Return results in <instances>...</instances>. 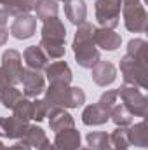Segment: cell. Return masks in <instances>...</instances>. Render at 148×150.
I'll use <instances>...</instances> for the list:
<instances>
[{
	"label": "cell",
	"mask_w": 148,
	"mask_h": 150,
	"mask_svg": "<svg viewBox=\"0 0 148 150\" xmlns=\"http://www.w3.org/2000/svg\"><path fill=\"white\" fill-rule=\"evenodd\" d=\"M110 120V113L106 112L103 107H99L98 103L87 105L82 112V122L85 126H103Z\"/></svg>",
	"instance_id": "ac0fdd59"
},
{
	"label": "cell",
	"mask_w": 148,
	"mask_h": 150,
	"mask_svg": "<svg viewBox=\"0 0 148 150\" xmlns=\"http://www.w3.org/2000/svg\"><path fill=\"white\" fill-rule=\"evenodd\" d=\"M44 101L49 108H78L85 103V93L68 84H49Z\"/></svg>",
	"instance_id": "7a4b0ae2"
},
{
	"label": "cell",
	"mask_w": 148,
	"mask_h": 150,
	"mask_svg": "<svg viewBox=\"0 0 148 150\" xmlns=\"http://www.w3.org/2000/svg\"><path fill=\"white\" fill-rule=\"evenodd\" d=\"M4 150H33L32 147H28L26 143H23V142H19V143H16V145H12V147H5Z\"/></svg>",
	"instance_id": "836d02e7"
},
{
	"label": "cell",
	"mask_w": 148,
	"mask_h": 150,
	"mask_svg": "<svg viewBox=\"0 0 148 150\" xmlns=\"http://www.w3.org/2000/svg\"><path fill=\"white\" fill-rule=\"evenodd\" d=\"M80 142H82L80 131H77L75 127H68L56 133V138L52 143L56 145L58 150H77L80 147Z\"/></svg>",
	"instance_id": "5bb4252c"
},
{
	"label": "cell",
	"mask_w": 148,
	"mask_h": 150,
	"mask_svg": "<svg viewBox=\"0 0 148 150\" xmlns=\"http://www.w3.org/2000/svg\"><path fill=\"white\" fill-rule=\"evenodd\" d=\"M58 2H65V0H58Z\"/></svg>",
	"instance_id": "ab89813d"
},
{
	"label": "cell",
	"mask_w": 148,
	"mask_h": 150,
	"mask_svg": "<svg viewBox=\"0 0 148 150\" xmlns=\"http://www.w3.org/2000/svg\"><path fill=\"white\" fill-rule=\"evenodd\" d=\"M87 147L91 150H111V142L110 134L103 133V131H92L85 136Z\"/></svg>",
	"instance_id": "d4e9b609"
},
{
	"label": "cell",
	"mask_w": 148,
	"mask_h": 150,
	"mask_svg": "<svg viewBox=\"0 0 148 150\" xmlns=\"http://www.w3.org/2000/svg\"><path fill=\"white\" fill-rule=\"evenodd\" d=\"M94 44L105 51H117L122 44V37L108 28H94Z\"/></svg>",
	"instance_id": "4fadbf2b"
},
{
	"label": "cell",
	"mask_w": 148,
	"mask_h": 150,
	"mask_svg": "<svg viewBox=\"0 0 148 150\" xmlns=\"http://www.w3.org/2000/svg\"><path fill=\"white\" fill-rule=\"evenodd\" d=\"M38 150H58V149H56V145H54V143H51V142L47 140V142H45V143H44Z\"/></svg>",
	"instance_id": "d590c367"
},
{
	"label": "cell",
	"mask_w": 148,
	"mask_h": 150,
	"mask_svg": "<svg viewBox=\"0 0 148 150\" xmlns=\"http://www.w3.org/2000/svg\"><path fill=\"white\" fill-rule=\"evenodd\" d=\"M9 38V30L7 28H0V45H4Z\"/></svg>",
	"instance_id": "e575fe53"
},
{
	"label": "cell",
	"mask_w": 148,
	"mask_h": 150,
	"mask_svg": "<svg viewBox=\"0 0 148 150\" xmlns=\"http://www.w3.org/2000/svg\"><path fill=\"white\" fill-rule=\"evenodd\" d=\"M49 107H47V103L44 101V100H38L35 98L33 101H32V119L33 120H37V122H42L47 115H49Z\"/></svg>",
	"instance_id": "4dcf8cb0"
},
{
	"label": "cell",
	"mask_w": 148,
	"mask_h": 150,
	"mask_svg": "<svg viewBox=\"0 0 148 150\" xmlns=\"http://www.w3.org/2000/svg\"><path fill=\"white\" fill-rule=\"evenodd\" d=\"M110 119L113 120V124L117 126V127H129L131 124H132V113L129 112L120 101L111 108V112H110Z\"/></svg>",
	"instance_id": "484cf974"
},
{
	"label": "cell",
	"mask_w": 148,
	"mask_h": 150,
	"mask_svg": "<svg viewBox=\"0 0 148 150\" xmlns=\"http://www.w3.org/2000/svg\"><path fill=\"white\" fill-rule=\"evenodd\" d=\"M127 134H129V143L140 149L148 147V134H147V122L141 120L131 127H127Z\"/></svg>",
	"instance_id": "603a6c76"
},
{
	"label": "cell",
	"mask_w": 148,
	"mask_h": 150,
	"mask_svg": "<svg viewBox=\"0 0 148 150\" xmlns=\"http://www.w3.org/2000/svg\"><path fill=\"white\" fill-rule=\"evenodd\" d=\"M120 74L127 86H136L140 89L147 87V58H138L125 54L120 58Z\"/></svg>",
	"instance_id": "3957f363"
},
{
	"label": "cell",
	"mask_w": 148,
	"mask_h": 150,
	"mask_svg": "<svg viewBox=\"0 0 148 150\" xmlns=\"http://www.w3.org/2000/svg\"><path fill=\"white\" fill-rule=\"evenodd\" d=\"M42 38L65 42V40H66V28H65V23H63L58 16L45 19L44 25H42Z\"/></svg>",
	"instance_id": "2e32d148"
},
{
	"label": "cell",
	"mask_w": 148,
	"mask_h": 150,
	"mask_svg": "<svg viewBox=\"0 0 148 150\" xmlns=\"http://www.w3.org/2000/svg\"><path fill=\"white\" fill-rule=\"evenodd\" d=\"M26 127H28V122H25L14 115L12 117H0V138L21 140Z\"/></svg>",
	"instance_id": "30bf717a"
},
{
	"label": "cell",
	"mask_w": 148,
	"mask_h": 150,
	"mask_svg": "<svg viewBox=\"0 0 148 150\" xmlns=\"http://www.w3.org/2000/svg\"><path fill=\"white\" fill-rule=\"evenodd\" d=\"M65 14L72 25H75V26L82 25L87 18L85 2L84 0H65Z\"/></svg>",
	"instance_id": "d6986e66"
},
{
	"label": "cell",
	"mask_w": 148,
	"mask_h": 150,
	"mask_svg": "<svg viewBox=\"0 0 148 150\" xmlns=\"http://www.w3.org/2000/svg\"><path fill=\"white\" fill-rule=\"evenodd\" d=\"M117 94L122 101V105L132 113V117H147L148 113V100L136 86H120L117 89Z\"/></svg>",
	"instance_id": "5b68a950"
},
{
	"label": "cell",
	"mask_w": 148,
	"mask_h": 150,
	"mask_svg": "<svg viewBox=\"0 0 148 150\" xmlns=\"http://www.w3.org/2000/svg\"><path fill=\"white\" fill-rule=\"evenodd\" d=\"M42 51L45 52V56L49 59H61L66 54V42H58V40H47V38H40Z\"/></svg>",
	"instance_id": "cb8c5ba5"
},
{
	"label": "cell",
	"mask_w": 148,
	"mask_h": 150,
	"mask_svg": "<svg viewBox=\"0 0 148 150\" xmlns=\"http://www.w3.org/2000/svg\"><path fill=\"white\" fill-rule=\"evenodd\" d=\"M91 77L94 80V84H98L99 87H106V86H111L117 79V68L115 65L110 63V61H103L99 59L92 68H91Z\"/></svg>",
	"instance_id": "8fae6325"
},
{
	"label": "cell",
	"mask_w": 148,
	"mask_h": 150,
	"mask_svg": "<svg viewBox=\"0 0 148 150\" xmlns=\"http://www.w3.org/2000/svg\"><path fill=\"white\" fill-rule=\"evenodd\" d=\"M23 58L26 61V67L32 68V70L42 72L49 65V58L45 56V52L42 51L40 45H30V47H26L25 52H23Z\"/></svg>",
	"instance_id": "e0dca14e"
},
{
	"label": "cell",
	"mask_w": 148,
	"mask_h": 150,
	"mask_svg": "<svg viewBox=\"0 0 148 150\" xmlns=\"http://www.w3.org/2000/svg\"><path fill=\"white\" fill-rule=\"evenodd\" d=\"M37 30V18L33 14H21L11 25V35L18 40H26L35 35Z\"/></svg>",
	"instance_id": "9c48e42d"
},
{
	"label": "cell",
	"mask_w": 148,
	"mask_h": 150,
	"mask_svg": "<svg viewBox=\"0 0 148 150\" xmlns=\"http://www.w3.org/2000/svg\"><path fill=\"white\" fill-rule=\"evenodd\" d=\"M120 11L122 0H96L94 4L96 19L101 28L115 30L120 23Z\"/></svg>",
	"instance_id": "8992f818"
},
{
	"label": "cell",
	"mask_w": 148,
	"mask_h": 150,
	"mask_svg": "<svg viewBox=\"0 0 148 150\" xmlns=\"http://www.w3.org/2000/svg\"><path fill=\"white\" fill-rule=\"evenodd\" d=\"M45 77L49 84H72L73 74L66 61H54L45 67Z\"/></svg>",
	"instance_id": "7c38bea8"
},
{
	"label": "cell",
	"mask_w": 148,
	"mask_h": 150,
	"mask_svg": "<svg viewBox=\"0 0 148 150\" xmlns=\"http://www.w3.org/2000/svg\"><path fill=\"white\" fill-rule=\"evenodd\" d=\"M77 150H91V149H89V147H78Z\"/></svg>",
	"instance_id": "8d00e7d4"
},
{
	"label": "cell",
	"mask_w": 148,
	"mask_h": 150,
	"mask_svg": "<svg viewBox=\"0 0 148 150\" xmlns=\"http://www.w3.org/2000/svg\"><path fill=\"white\" fill-rule=\"evenodd\" d=\"M35 18L40 21H45L49 18H56L59 12V4L58 0H37L35 7Z\"/></svg>",
	"instance_id": "7402d4cb"
},
{
	"label": "cell",
	"mask_w": 148,
	"mask_h": 150,
	"mask_svg": "<svg viewBox=\"0 0 148 150\" xmlns=\"http://www.w3.org/2000/svg\"><path fill=\"white\" fill-rule=\"evenodd\" d=\"M47 117H49V127L54 133H59V131L68 129V127H75L73 115L66 112L65 108H51Z\"/></svg>",
	"instance_id": "9a60e30c"
},
{
	"label": "cell",
	"mask_w": 148,
	"mask_h": 150,
	"mask_svg": "<svg viewBox=\"0 0 148 150\" xmlns=\"http://www.w3.org/2000/svg\"><path fill=\"white\" fill-rule=\"evenodd\" d=\"M11 86V80H9V77L5 75V72L2 70V67H0V93L4 91V89H7Z\"/></svg>",
	"instance_id": "d6a6232c"
},
{
	"label": "cell",
	"mask_w": 148,
	"mask_h": 150,
	"mask_svg": "<svg viewBox=\"0 0 148 150\" xmlns=\"http://www.w3.org/2000/svg\"><path fill=\"white\" fill-rule=\"evenodd\" d=\"M21 54L16 49H7L2 54V70L11 80V86H18L21 84V77H23V63H21Z\"/></svg>",
	"instance_id": "52a82bcc"
},
{
	"label": "cell",
	"mask_w": 148,
	"mask_h": 150,
	"mask_svg": "<svg viewBox=\"0 0 148 150\" xmlns=\"http://www.w3.org/2000/svg\"><path fill=\"white\" fill-rule=\"evenodd\" d=\"M117 103H118L117 89H115V91H105V93L99 96V100H98V105H99V107H103L108 113L111 112V108H113Z\"/></svg>",
	"instance_id": "1f68e13d"
},
{
	"label": "cell",
	"mask_w": 148,
	"mask_h": 150,
	"mask_svg": "<svg viewBox=\"0 0 148 150\" xmlns=\"http://www.w3.org/2000/svg\"><path fill=\"white\" fill-rule=\"evenodd\" d=\"M124 25L132 33H145L148 28V14L141 0H122Z\"/></svg>",
	"instance_id": "277c9868"
},
{
	"label": "cell",
	"mask_w": 148,
	"mask_h": 150,
	"mask_svg": "<svg viewBox=\"0 0 148 150\" xmlns=\"http://www.w3.org/2000/svg\"><path fill=\"white\" fill-rule=\"evenodd\" d=\"M111 149H129V134L127 127H115V131L110 134Z\"/></svg>",
	"instance_id": "f1b7e54d"
},
{
	"label": "cell",
	"mask_w": 148,
	"mask_h": 150,
	"mask_svg": "<svg viewBox=\"0 0 148 150\" xmlns=\"http://www.w3.org/2000/svg\"><path fill=\"white\" fill-rule=\"evenodd\" d=\"M21 98H23V93H21L19 89H16V86H9L7 89H4V91L0 93V103H2V107L7 108V110H12L14 105H16Z\"/></svg>",
	"instance_id": "4316f807"
},
{
	"label": "cell",
	"mask_w": 148,
	"mask_h": 150,
	"mask_svg": "<svg viewBox=\"0 0 148 150\" xmlns=\"http://www.w3.org/2000/svg\"><path fill=\"white\" fill-rule=\"evenodd\" d=\"M21 84H23V96H26L30 100L38 98L45 91V77L38 70L25 68L23 77H21Z\"/></svg>",
	"instance_id": "ba28073f"
},
{
	"label": "cell",
	"mask_w": 148,
	"mask_h": 150,
	"mask_svg": "<svg viewBox=\"0 0 148 150\" xmlns=\"http://www.w3.org/2000/svg\"><path fill=\"white\" fill-rule=\"evenodd\" d=\"M94 25L84 21L82 25L77 26L73 42H72V49L75 54V61L78 67L82 68H92L99 59V49L94 44Z\"/></svg>",
	"instance_id": "6da1fadb"
},
{
	"label": "cell",
	"mask_w": 148,
	"mask_h": 150,
	"mask_svg": "<svg viewBox=\"0 0 148 150\" xmlns=\"http://www.w3.org/2000/svg\"><path fill=\"white\" fill-rule=\"evenodd\" d=\"M111 150H127V149H111Z\"/></svg>",
	"instance_id": "f35d334b"
},
{
	"label": "cell",
	"mask_w": 148,
	"mask_h": 150,
	"mask_svg": "<svg viewBox=\"0 0 148 150\" xmlns=\"http://www.w3.org/2000/svg\"><path fill=\"white\" fill-rule=\"evenodd\" d=\"M21 142L23 143H26L28 147H32V149H40L45 142H47V134H45V131L37 126V124H33V126H30L28 124V127H26V131H25V134H23V138H21Z\"/></svg>",
	"instance_id": "44dd1931"
},
{
	"label": "cell",
	"mask_w": 148,
	"mask_h": 150,
	"mask_svg": "<svg viewBox=\"0 0 148 150\" xmlns=\"http://www.w3.org/2000/svg\"><path fill=\"white\" fill-rule=\"evenodd\" d=\"M5 149V147H4V143H2V142H0V150H4Z\"/></svg>",
	"instance_id": "74e56055"
},
{
	"label": "cell",
	"mask_w": 148,
	"mask_h": 150,
	"mask_svg": "<svg viewBox=\"0 0 148 150\" xmlns=\"http://www.w3.org/2000/svg\"><path fill=\"white\" fill-rule=\"evenodd\" d=\"M37 0H0V9L5 11L7 16H21L30 14L35 7Z\"/></svg>",
	"instance_id": "ffe728a7"
},
{
	"label": "cell",
	"mask_w": 148,
	"mask_h": 150,
	"mask_svg": "<svg viewBox=\"0 0 148 150\" xmlns=\"http://www.w3.org/2000/svg\"><path fill=\"white\" fill-rule=\"evenodd\" d=\"M147 47H148L147 40H143V38H132L127 44V52L125 54L138 56V58H147Z\"/></svg>",
	"instance_id": "f546056e"
},
{
	"label": "cell",
	"mask_w": 148,
	"mask_h": 150,
	"mask_svg": "<svg viewBox=\"0 0 148 150\" xmlns=\"http://www.w3.org/2000/svg\"><path fill=\"white\" fill-rule=\"evenodd\" d=\"M12 115L18 117V119H21V120H25V122H28V120L32 119V100L26 98V96H23V98L14 105Z\"/></svg>",
	"instance_id": "83f0119b"
}]
</instances>
